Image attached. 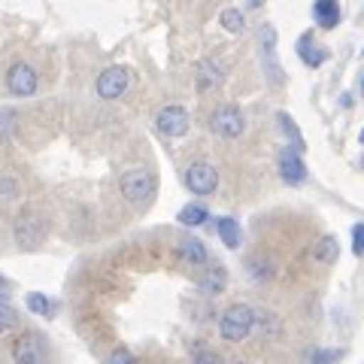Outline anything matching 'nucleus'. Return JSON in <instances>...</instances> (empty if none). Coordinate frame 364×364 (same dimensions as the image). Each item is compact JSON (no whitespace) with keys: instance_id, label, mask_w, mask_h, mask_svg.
Instances as JSON below:
<instances>
[{"instance_id":"nucleus-1","label":"nucleus","mask_w":364,"mask_h":364,"mask_svg":"<svg viewBox=\"0 0 364 364\" xmlns=\"http://www.w3.org/2000/svg\"><path fill=\"white\" fill-rule=\"evenodd\" d=\"M255 328V310L249 304H231L219 318V334L228 343H240L252 334Z\"/></svg>"},{"instance_id":"nucleus-2","label":"nucleus","mask_w":364,"mask_h":364,"mask_svg":"<svg viewBox=\"0 0 364 364\" xmlns=\"http://www.w3.org/2000/svg\"><path fill=\"white\" fill-rule=\"evenodd\" d=\"M119 188H122V198L128 200L131 207H143V203H149L155 195V179L146 173V170H128V173L122 176Z\"/></svg>"},{"instance_id":"nucleus-3","label":"nucleus","mask_w":364,"mask_h":364,"mask_svg":"<svg viewBox=\"0 0 364 364\" xmlns=\"http://www.w3.org/2000/svg\"><path fill=\"white\" fill-rule=\"evenodd\" d=\"M13 234H16V246L18 249H37L43 243V237H46V222L40 219L37 213H21L18 219H16V228H13Z\"/></svg>"},{"instance_id":"nucleus-4","label":"nucleus","mask_w":364,"mask_h":364,"mask_svg":"<svg viewBox=\"0 0 364 364\" xmlns=\"http://www.w3.org/2000/svg\"><path fill=\"white\" fill-rule=\"evenodd\" d=\"M246 128V122H243V112L237 109V107H219L210 116V131L215 136H225V140H234V136H240Z\"/></svg>"},{"instance_id":"nucleus-5","label":"nucleus","mask_w":364,"mask_h":364,"mask_svg":"<svg viewBox=\"0 0 364 364\" xmlns=\"http://www.w3.org/2000/svg\"><path fill=\"white\" fill-rule=\"evenodd\" d=\"M13 361L16 364H46V340L37 331L18 334L13 343Z\"/></svg>"},{"instance_id":"nucleus-6","label":"nucleus","mask_w":364,"mask_h":364,"mask_svg":"<svg viewBox=\"0 0 364 364\" xmlns=\"http://www.w3.org/2000/svg\"><path fill=\"white\" fill-rule=\"evenodd\" d=\"M37 70L28 64V61H16L13 67L6 70V88L13 91L16 97H31L37 95Z\"/></svg>"},{"instance_id":"nucleus-7","label":"nucleus","mask_w":364,"mask_h":364,"mask_svg":"<svg viewBox=\"0 0 364 364\" xmlns=\"http://www.w3.org/2000/svg\"><path fill=\"white\" fill-rule=\"evenodd\" d=\"M261 61H264V73L270 79V85H282L286 82V76L279 70V61H277V31L273 25H264L261 28Z\"/></svg>"},{"instance_id":"nucleus-8","label":"nucleus","mask_w":364,"mask_h":364,"mask_svg":"<svg viewBox=\"0 0 364 364\" xmlns=\"http://www.w3.org/2000/svg\"><path fill=\"white\" fill-rule=\"evenodd\" d=\"M186 186H188V191H195V195H213L215 186H219V173H215L213 164L195 161L186 170Z\"/></svg>"},{"instance_id":"nucleus-9","label":"nucleus","mask_w":364,"mask_h":364,"mask_svg":"<svg viewBox=\"0 0 364 364\" xmlns=\"http://www.w3.org/2000/svg\"><path fill=\"white\" fill-rule=\"evenodd\" d=\"M128 82H131L128 70L119 67V64H112L97 76V95L104 100H116V97H122L124 91H128Z\"/></svg>"},{"instance_id":"nucleus-10","label":"nucleus","mask_w":364,"mask_h":364,"mask_svg":"<svg viewBox=\"0 0 364 364\" xmlns=\"http://www.w3.org/2000/svg\"><path fill=\"white\" fill-rule=\"evenodd\" d=\"M188 109H182V107H164L161 112H158V119H155V128L161 131L164 136H186L188 134Z\"/></svg>"},{"instance_id":"nucleus-11","label":"nucleus","mask_w":364,"mask_h":364,"mask_svg":"<svg viewBox=\"0 0 364 364\" xmlns=\"http://www.w3.org/2000/svg\"><path fill=\"white\" fill-rule=\"evenodd\" d=\"M279 176H282V182H289V186H301L306 179V164L294 149H286L279 155Z\"/></svg>"},{"instance_id":"nucleus-12","label":"nucleus","mask_w":364,"mask_h":364,"mask_svg":"<svg viewBox=\"0 0 364 364\" xmlns=\"http://www.w3.org/2000/svg\"><path fill=\"white\" fill-rule=\"evenodd\" d=\"M179 261H186V264H191V267H203L210 261V255H207V246H203L198 237H186V240L179 243Z\"/></svg>"},{"instance_id":"nucleus-13","label":"nucleus","mask_w":364,"mask_h":364,"mask_svg":"<svg viewBox=\"0 0 364 364\" xmlns=\"http://www.w3.org/2000/svg\"><path fill=\"white\" fill-rule=\"evenodd\" d=\"M198 286H200L203 294H213V298H215V294H222L228 289V270L222 264L207 267V270H203V277L198 279Z\"/></svg>"},{"instance_id":"nucleus-14","label":"nucleus","mask_w":364,"mask_h":364,"mask_svg":"<svg viewBox=\"0 0 364 364\" xmlns=\"http://www.w3.org/2000/svg\"><path fill=\"white\" fill-rule=\"evenodd\" d=\"M313 16L318 21V28L331 31V28H337V21H340V4L337 0H316Z\"/></svg>"},{"instance_id":"nucleus-15","label":"nucleus","mask_w":364,"mask_h":364,"mask_svg":"<svg viewBox=\"0 0 364 364\" xmlns=\"http://www.w3.org/2000/svg\"><path fill=\"white\" fill-rule=\"evenodd\" d=\"M225 82V73L219 64L213 61H200L198 64V91H210V88H219Z\"/></svg>"},{"instance_id":"nucleus-16","label":"nucleus","mask_w":364,"mask_h":364,"mask_svg":"<svg viewBox=\"0 0 364 364\" xmlns=\"http://www.w3.org/2000/svg\"><path fill=\"white\" fill-rule=\"evenodd\" d=\"M298 55H301V61H304L306 67H318V64L328 58V52H325V49H316V46H313V37H310V33H304V37L298 40Z\"/></svg>"},{"instance_id":"nucleus-17","label":"nucleus","mask_w":364,"mask_h":364,"mask_svg":"<svg viewBox=\"0 0 364 364\" xmlns=\"http://www.w3.org/2000/svg\"><path fill=\"white\" fill-rule=\"evenodd\" d=\"M313 255H316V261H322V264H334L337 255H340V243H337V237L325 234L322 240H318V243L313 246Z\"/></svg>"},{"instance_id":"nucleus-18","label":"nucleus","mask_w":364,"mask_h":364,"mask_svg":"<svg viewBox=\"0 0 364 364\" xmlns=\"http://www.w3.org/2000/svg\"><path fill=\"white\" fill-rule=\"evenodd\" d=\"M252 331H258L261 337H277L282 331V322H279V316L261 310V313H255V328Z\"/></svg>"},{"instance_id":"nucleus-19","label":"nucleus","mask_w":364,"mask_h":364,"mask_svg":"<svg viewBox=\"0 0 364 364\" xmlns=\"http://www.w3.org/2000/svg\"><path fill=\"white\" fill-rule=\"evenodd\" d=\"M219 237H222V243L228 249H237L240 246V225H237V219H231V215H225V219H219Z\"/></svg>"},{"instance_id":"nucleus-20","label":"nucleus","mask_w":364,"mask_h":364,"mask_svg":"<svg viewBox=\"0 0 364 364\" xmlns=\"http://www.w3.org/2000/svg\"><path fill=\"white\" fill-rule=\"evenodd\" d=\"M207 207H203V203H188V207H182L179 210V225H188V228H198V225H203L207 222Z\"/></svg>"},{"instance_id":"nucleus-21","label":"nucleus","mask_w":364,"mask_h":364,"mask_svg":"<svg viewBox=\"0 0 364 364\" xmlns=\"http://www.w3.org/2000/svg\"><path fill=\"white\" fill-rule=\"evenodd\" d=\"M18 182L13 176H0V210H9L18 203Z\"/></svg>"},{"instance_id":"nucleus-22","label":"nucleus","mask_w":364,"mask_h":364,"mask_svg":"<svg viewBox=\"0 0 364 364\" xmlns=\"http://www.w3.org/2000/svg\"><path fill=\"white\" fill-rule=\"evenodd\" d=\"M279 128L289 134V140H291V146L294 149H304V136H301V131H298V124H294V119L289 116V112H279Z\"/></svg>"},{"instance_id":"nucleus-23","label":"nucleus","mask_w":364,"mask_h":364,"mask_svg":"<svg viewBox=\"0 0 364 364\" xmlns=\"http://www.w3.org/2000/svg\"><path fill=\"white\" fill-rule=\"evenodd\" d=\"M25 306L31 313H37V316H49L52 313V301L46 298V294H40V291H31L25 298Z\"/></svg>"},{"instance_id":"nucleus-24","label":"nucleus","mask_w":364,"mask_h":364,"mask_svg":"<svg viewBox=\"0 0 364 364\" xmlns=\"http://www.w3.org/2000/svg\"><path fill=\"white\" fill-rule=\"evenodd\" d=\"M219 21H222V28H225V31H231V33H243V28H246V21H243V13H240V9H225Z\"/></svg>"},{"instance_id":"nucleus-25","label":"nucleus","mask_w":364,"mask_h":364,"mask_svg":"<svg viewBox=\"0 0 364 364\" xmlns=\"http://www.w3.org/2000/svg\"><path fill=\"white\" fill-rule=\"evenodd\" d=\"M249 277H252L255 282H267V279L273 277V267L267 264V261L252 258V261H249Z\"/></svg>"},{"instance_id":"nucleus-26","label":"nucleus","mask_w":364,"mask_h":364,"mask_svg":"<svg viewBox=\"0 0 364 364\" xmlns=\"http://www.w3.org/2000/svg\"><path fill=\"white\" fill-rule=\"evenodd\" d=\"M16 325H18V313L9 304L0 301V334H6L9 328H16Z\"/></svg>"},{"instance_id":"nucleus-27","label":"nucleus","mask_w":364,"mask_h":364,"mask_svg":"<svg viewBox=\"0 0 364 364\" xmlns=\"http://www.w3.org/2000/svg\"><path fill=\"white\" fill-rule=\"evenodd\" d=\"M343 358V349H316L310 355V364H337Z\"/></svg>"},{"instance_id":"nucleus-28","label":"nucleus","mask_w":364,"mask_h":364,"mask_svg":"<svg viewBox=\"0 0 364 364\" xmlns=\"http://www.w3.org/2000/svg\"><path fill=\"white\" fill-rule=\"evenodd\" d=\"M191 364H225V358L215 349H210V346H198L195 349V361H191Z\"/></svg>"},{"instance_id":"nucleus-29","label":"nucleus","mask_w":364,"mask_h":364,"mask_svg":"<svg viewBox=\"0 0 364 364\" xmlns=\"http://www.w3.org/2000/svg\"><path fill=\"white\" fill-rule=\"evenodd\" d=\"M352 252L364 255V222H358L355 228H352Z\"/></svg>"},{"instance_id":"nucleus-30","label":"nucleus","mask_w":364,"mask_h":364,"mask_svg":"<svg viewBox=\"0 0 364 364\" xmlns=\"http://www.w3.org/2000/svg\"><path fill=\"white\" fill-rule=\"evenodd\" d=\"M104 364H136V358L131 355L128 349H116L112 355H107V358H104Z\"/></svg>"},{"instance_id":"nucleus-31","label":"nucleus","mask_w":364,"mask_h":364,"mask_svg":"<svg viewBox=\"0 0 364 364\" xmlns=\"http://www.w3.org/2000/svg\"><path fill=\"white\" fill-rule=\"evenodd\" d=\"M6 289H9V286H6V279H4V277H0V291H6Z\"/></svg>"},{"instance_id":"nucleus-32","label":"nucleus","mask_w":364,"mask_h":364,"mask_svg":"<svg viewBox=\"0 0 364 364\" xmlns=\"http://www.w3.org/2000/svg\"><path fill=\"white\" fill-rule=\"evenodd\" d=\"M249 4H252V6H258V4H261V0H249Z\"/></svg>"},{"instance_id":"nucleus-33","label":"nucleus","mask_w":364,"mask_h":364,"mask_svg":"<svg viewBox=\"0 0 364 364\" xmlns=\"http://www.w3.org/2000/svg\"><path fill=\"white\" fill-rule=\"evenodd\" d=\"M358 140H361V143H364V131H361V136H358Z\"/></svg>"},{"instance_id":"nucleus-34","label":"nucleus","mask_w":364,"mask_h":364,"mask_svg":"<svg viewBox=\"0 0 364 364\" xmlns=\"http://www.w3.org/2000/svg\"><path fill=\"white\" fill-rule=\"evenodd\" d=\"M361 91H364V79H361Z\"/></svg>"},{"instance_id":"nucleus-35","label":"nucleus","mask_w":364,"mask_h":364,"mask_svg":"<svg viewBox=\"0 0 364 364\" xmlns=\"http://www.w3.org/2000/svg\"><path fill=\"white\" fill-rule=\"evenodd\" d=\"M240 364H243V361H240Z\"/></svg>"}]
</instances>
